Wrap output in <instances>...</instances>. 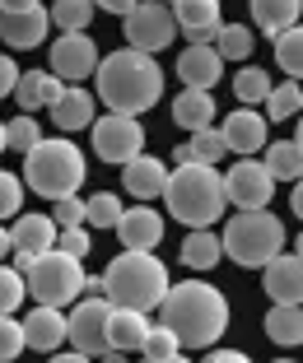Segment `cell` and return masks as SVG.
<instances>
[{
    "instance_id": "cell-1",
    "label": "cell",
    "mask_w": 303,
    "mask_h": 363,
    "mask_svg": "<svg viewBox=\"0 0 303 363\" xmlns=\"http://www.w3.org/2000/svg\"><path fill=\"white\" fill-rule=\"evenodd\" d=\"M159 326L177 335L192 350H210L228 326V303L215 284L206 279H187V284H168L159 298Z\"/></svg>"
},
{
    "instance_id": "cell-2",
    "label": "cell",
    "mask_w": 303,
    "mask_h": 363,
    "mask_svg": "<svg viewBox=\"0 0 303 363\" xmlns=\"http://www.w3.org/2000/svg\"><path fill=\"white\" fill-rule=\"evenodd\" d=\"M98 75V98L112 107V112H131L141 117L163 98V70L154 61V52H136V47H121L108 52L94 65Z\"/></svg>"
},
{
    "instance_id": "cell-3",
    "label": "cell",
    "mask_w": 303,
    "mask_h": 363,
    "mask_svg": "<svg viewBox=\"0 0 303 363\" xmlns=\"http://www.w3.org/2000/svg\"><path fill=\"white\" fill-rule=\"evenodd\" d=\"M163 201L168 214L182 219L187 228H206L224 214L228 196H224V177L215 172V163H177V172H168L163 182Z\"/></svg>"
},
{
    "instance_id": "cell-4",
    "label": "cell",
    "mask_w": 303,
    "mask_h": 363,
    "mask_svg": "<svg viewBox=\"0 0 303 363\" xmlns=\"http://www.w3.org/2000/svg\"><path fill=\"white\" fill-rule=\"evenodd\" d=\"M168 289V266L154 261V252H121L103 275V298L112 308H136V312H154Z\"/></svg>"
},
{
    "instance_id": "cell-5",
    "label": "cell",
    "mask_w": 303,
    "mask_h": 363,
    "mask_svg": "<svg viewBox=\"0 0 303 363\" xmlns=\"http://www.w3.org/2000/svg\"><path fill=\"white\" fill-rule=\"evenodd\" d=\"M84 154L70 140H38L23 154V182L33 186V196H47V201L75 196L84 186Z\"/></svg>"
},
{
    "instance_id": "cell-6",
    "label": "cell",
    "mask_w": 303,
    "mask_h": 363,
    "mask_svg": "<svg viewBox=\"0 0 303 363\" xmlns=\"http://www.w3.org/2000/svg\"><path fill=\"white\" fill-rule=\"evenodd\" d=\"M19 275L23 289H33L38 303H52V308H65L84 294V266L79 257L61 252V247H47V252H19Z\"/></svg>"
},
{
    "instance_id": "cell-7",
    "label": "cell",
    "mask_w": 303,
    "mask_h": 363,
    "mask_svg": "<svg viewBox=\"0 0 303 363\" xmlns=\"http://www.w3.org/2000/svg\"><path fill=\"white\" fill-rule=\"evenodd\" d=\"M219 247H224V257H233L238 266L257 270V266H266L275 252H285V224L266 205H261V210H238L228 219Z\"/></svg>"
},
{
    "instance_id": "cell-8",
    "label": "cell",
    "mask_w": 303,
    "mask_h": 363,
    "mask_svg": "<svg viewBox=\"0 0 303 363\" xmlns=\"http://www.w3.org/2000/svg\"><path fill=\"white\" fill-rule=\"evenodd\" d=\"M108 312H112V303L103 294H94V298L79 303L70 312V321H65V335H70V345L84 359H117V350H108Z\"/></svg>"
},
{
    "instance_id": "cell-9",
    "label": "cell",
    "mask_w": 303,
    "mask_h": 363,
    "mask_svg": "<svg viewBox=\"0 0 303 363\" xmlns=\"http://www.w3.org/2000/svg\"><path fill=\"white\" fill-rule=\"evenodd\" d=\"M89 126H94V154L103 163H126L145 150V126L131 112H112V117H98Z\"/></svg>"
},
{
    "instance_id": "cell-10",
    "label": "cell",
    "mask_w": 303,
    "mask_h": 363,
    "mask_svg": "<svg viewBox=\"0 0 303 363\" xmlns=\"http://www.w3.org/2000/svg\"><path fill=\"white\" fill-rule=\"evenodd\" d=\"M177 38V23H173V10L159 5V0H136L126 10V43L136 52H163V47Z\"/></svg>"
},
{
    "instance_id": "cell-11",
    "label": "cell",
    "mask_w": 303,
    "mask_h": 363,
    "mask_svg": "<svg viewBox=\"0 0 303 363\" xmlns=\"http://www.w3.org/2000/svg\"><path fill=\"white\" fill-rule=\"evenodd\" d=\"M224 196L238 205V210H261V205L275 196V177L261 168L257 159H238L224 172Z\"/></svg>"
},
{
    "instance_id": "cell-12",
    "label": "cell",
    "mask_w": 303,
    "mask_h": 363,
    "mask_svg": "<svg viewBox=\"0 0 303 363\" xmlns=\"http://www.w3.org/2000/svg\"><path fill=\"white\" fill-rule=\"evenodd\" d=\"M98 65V47L84 28L79 33H61L52 43V75L65 79V84H75V79H89Z\"/></svg>"
},
{
    "instance_id": "cell-13",
    "label": "cell",
    "mask_w": 303,
    "mask_h": 363,
    "mask_svg": "<svg viewBox=\"0 0 303 363\" xmlns=\"http://www.w3.org/2000/svg\"><path fill=\"white\" fill-rule=\"evenodd\" d=\"M47 19L43 5H28V10H0V38L14 47V52H28V47H43L47 43Z\"/></svg>"
},
{
    "instance_id": "cell-14",
    "label": "cell",
    "mask_w": 303,
    "mask_h": 363,
    "mask_svg": "<svg viewBox=\"0 0 303 363\" xmlns=\"http://www.w3.org/2000/svg\"><path fill=\"white\" fill-rule=\"evenodd\" d=\"M19 326H23V350L52 354V350H61V340H65V317H61V308H52V303H38Z\"/></svg>"
},
{
    "instance_id": "cell-15",
    "label": "cell",
    "mask_w": 303,
    "mask_h": 363,
    "mask_svg": "<svg viewBox=\"0 0 303 363\" xmlns=\"http://www.w3.org/2000/svg\"><path fill=\"white\" fill-rule=\"evenodd\" d=\"M117 238L131 247V252H154V247L163 242V219L141 201L136 210H121V219H117Z\"/></svg>"
},
{
    "instance_id": "cell-16",
    "label": "cell",
    "mask_w": 303,
    "mask_h": 363,
    "mask_svg": "<svg viewBox=\"0 0 303 363\" xmlns=\"http://www.w3.org/2000/svg\"><path fill=\"white\" fill-rule=\"evenodd\" d=\"M266 294L275 303H299L303 298V261H299V247L294 252H275L266 261Z\"/></svg>"
},
{
    "instance_id": "cell-17",
    "label": "cell",
    "mask_w": 303,
    "mask_h": 363,
    "mask_svg": "<svg viewBox=\"0 0 303 363\" xmlns=\"http://www.w3.org/2000/svg\"><path fill=\"white\" fill-rule=\"evenodd\" d=\"M219 70H224V56L210 43H192L182 56H177V75L187 79V89H215Z\"/></svg>"
},
{
    "instance_id": "cell-18",
    "label": "cell",
    "mask_w": 303,
    "mask_h": 363,
    "mask_svg": "<svg viewBox=\"0 0 303 363\" xmlns=\"http://www.w3.org/2000/svg\"><path fill=\"white\" fill-rule=\"evenodd\" d=\"M224 150H233V154H257V150H266V117H257L252 107H238L233 117L224 121Z\"/></svg>"
},
{
    "instance_id": "cell-19",
    "label": "cell",
    "mask_w": 303,
    "mask_h": 363,
    "mask_svg": "<svg viewBox=\"0 0 303 363\" xmlns=\"http://www.w3.org/2000/svg\"><path fill=\"white\" fill-rule=\"evenodd\" d=\"M173 23H182L192 43H210L219 28V0H173Z\"/></svg>"
},
{
    "instance_id": "cell-20",
    "label": "cell",
    "mask_w": 303,
    "mask_h": 363,
    "mask_svg": "<svg viewBox=\"0 0 303 363\" xmlns=\"http://www.w3.org/2000/svg\"><path fill=\"white\" fill-rule=\"evenodd\" d=\"M163 182H168V168H163L159 159H145V154H136V159L121 163V186H126L136 201H154V196L163 191Z\"/></svg>"
},
{
    "instance_id": "cell-21",
    "label": "cell",
    "mask_w": 303,
    "mask_h": 363,
    "mask_svg": "<svg viewBox=\"0 0 303 363\" xmlns=\"http://www.w3.org/2000/svg\"><path fill=\"white\" fill-rule=\"evenodd\" d=\"M52 121H56V130H84L89 121H94V94L65 84L61 94L52 98Z\"/></svg>"
},
{
    "instance_id": "cell-22",
    "label": "cell",
    "mask_w": 303,
    "mask_h": 363,
    "mask_svg": "<svg viewBox=\"0 0 303 363\" xmlns=\"http://www.w3.org/2000/svg\"><path fill=\"white\" fill-rule=\"evenodd\" d=\"M145 335H150V321H145V312H136V308H112V312H108V350L131 354V350H141Z\"/></svg>"
},
{
    "instance_id": "cell-23",
    "label": "cell",
    "mask_w": 303,
    "mask_h": 363,
    "mask_svg": "<svg viewBox=\"0 0 303 363\" xmlns=\"http://www.w3.org/2000/svg\"><path fill=\"white\" fill-rule=\"evenodd\" d=\"M61 89H65V79L47 75V70H19V79H14L10 94L19 98L23 112H33V107H52V98L61 94Z\"/></svg>"
},
{
    "instance_id": "cell-24",
    "label": "cell",
    "mask_w": 303,
    "mask_h": 363,
    "mask_svg": "<svg viewBox=\"0 0 303 363\" xmlns=\"http://www.w3.org/2000/svg\"><path fill=\"white\" fill-rule=\"evenodd\" d=\"M10 242L14 252H47V247H56V219L52 214H19V224L10 228Z\"/></svg>"
},
{
    "instance_id": "cell-25",
    "label": "cell",
    "mask_w": 303,
    "mask_h": 363,
    "mask_svg": "<svg viewBox=\"0 0 303 363\" xmlns=\"http://www.w3.org/2000/svg\"><path fill=\"white\" fill-rule=\"evenodd\" d=\"M173 121L182 130H201L215 121V98H210V89H182V94L173 98Z\"/></svg>"
},
{
    "instance_id": "cell-26",
    "label": "cell",
    "mask_w": 303,
    "mask_h": 363,
    "mask_svg": "<svg viewBox=\"0 0 303 363\" xmlns=\"http://www.w3.org/2000/svg\"><path fill=\"white\" fill-rule=\"evenodd\" d=\"M248 10H252V19H257V28L261 33H280V28H290V23H299V10H303V0H248Z\"/></svg>"
},
{
    "instance_id": "cell-27",
    "label": "cell",
    "mask_w": 303,
    "mask_h": 363,
    "mask_svg": "<svg viewBox=\"0 0 303 363\" xmlns=\"http://www.w3.org/2000/svg\"><path fill=\"white\" fill-rule=\"evenodd\" d=\"M219 257H224V247H219V233H210V224L192 228V233L182 238V266L210 270V266H219Z\"/></svg>"
},
{
    "instance_id": "cell-28",
    "label": "cell",
    "mask_w": 303,
    "mask_h": 363,
    "mask_svg": "<svg viewBox=\"0 0 303 363\" xmlns=\"http://www.w3.org/2000/svg\"><path fill=\"white\" fill-rule=\"evenodd\" d=\"M266 335H271L280 350H294V345L303 340V312H299V303H275V308L266 312Z\"/></svg>"
},
{
    "instance_id": "cell-29",
    "label": "cell",
    "mask_w": 303,
    "mask_h": 363,
    "mask_svg": "<svg viewBox=\"0 0 303 363\" xmlns=\"http://www.w3.org/2000/svg\"><path fill=\"white\" fill-rule=\"evenodd\" d=\"M261 168L271 172L275 182H299V172H303V150H299V135L294 140H280V145H271L266 150V163Z\"/></svg>"
},
{
    "instance_id": "cell-30",
    "label": "cell",
    "mask_w": 303,
    "mask_h": 363,
    "mask_svg": "<svg viewBox=\"0 0 303 363\" xmlns=\"http://www.w3.org/2000/svg\"><path fill=\"white\" fill-rule=\"evenodd\" d=\"M219 159H224V135L215 126L192 130V145L177 150V163H219Z\"/></svg>"
},
{
    "instance_id": "cell-31",
    "label": "cell",
    "mask_w": 303,
    "mask_h": 363,
    "mask_svg": "<svg viewBox=\"0 0 303 363\" xmlns=\"http://www.w3.org/2000/svg\"><path fill=\"white\" fill-rule=\"evenodd\" d=\"M303 107V89L299 79H285V84H271L266 94V121H294Z\"/></svg>"
},
{
    "instance_id": "cell-32",
    "label": "cell",
    "mask_w": 303,
    "mask_h": 363,
    "mask_svg": "<svg viewBox=\"0 0 303 363\" xmlns=\"http://www.w3.org/2000/svg\"><path fill=\"white\" fill-rule=\"evenodd\" d=\"M275 61H280V70L290 79L303 75V33H299V23H290V28L275 33Z\"/></svg>"
},
{
    "instance_id": "cell-33",
    "label": "cell",
    "mask_w": 303,
    "mask_h": 363,
    "mask_svg": "<svg viewBox=\"0 0 303 363\" xmlns=\"http://www.w3.org/2000/svg\"><path fill=\"white\" fill-rule=\"evenodd\" d=\"M47 19H52L61 33H79V28H89V19H94V0H56L52 10H47Z\"/></svg>"
},
{
    "instance_id": "cell-34",
    "label": "cell",
    "mask_w": 303,
    "mask_h": 363,
    "mask_svg": "<svg viewBox=\"0 0 303 363\" xmlns=\"http://www.w3.org/2000/svg\"><path fill=\"white\" fill-rule=\"evenodd\" d=\"M210 43H219L215 52L224 56V61H243V56H252V28H243V23H219Z\"/></svg>"
},
{
    "instance_id": "cell-35",
    "label": "cell",
    "mask_w": 303,
    "mask_h": 363,
    "mask_svg": "<svg viewBox=\"0 0 303 363\" xmlns=\"http://www.w3.org/2000/svg\"><path fill=\"white\" fill-rule=\"evenodd\" d=\"M141 354L150 363H173V359H182V340L168 326H150V335L141 340Z\"/></svg>"
},
{
    "instance_id": "cell-36",
    "label": "cell",
    "mask_w": 303,
    "mask_h": 363,
    "mask_svg": "<svg viewBox=\"0 0 303 363\" xmlns=\"http://www.w3.org/2000/svg\"><path fill=\"white\" fill-rule=\"evenodd\" d=\"M233 94H238V103H266V94H271V75L266 70H257V65H248V70H238L233 75Z\"/></svg>"
},
{
    "instance_id": "cell-37",
    "label": "cell",
    "mask_w": 303,
    "mask_h": 363,
    "mask_svg": "<svg viewBox=\"0 0 303 363\" xmlns=\"http://www.w3.org/2000/svg\"><path fill=\"white\" fill-rule=\"evenodd\" d=\"M43 140V130H38V121L23 112V117H14L10 126H5V150H14V154H28L33 145Z\"/></svg>"
},
{
    "instance_id": "cell-38",
    "label": "cell",
    "mask_w": 303,
    "mask_h": 363,
    "mask_svg": "<svg viewBox=\"0 0 303 363\" xmlns=\"http://www.w3.org/2000/svg\"><path fill=\"white\" fill-rule=\"evenodd\" d=\"M117 219H121V205H117V196H112V191L84 201V224H94V228H117Z\"/></svg>"
},
{
    "instance_id": "cell-39",
    "label": "cell",
    "mask_w": 303,
    "mask_h": 363,
    "mask_svg": "<svg viewBox=\"0 0 303 363\" xmlns=\"http://www.w3.org/2000/svg\"><path fill=\"white\" fill-rule=\"evenodd\" d=\"M23 354V326L14 321V312H0V363H10Z\"/></svg>"
},
{
    "instance_id": "cell-40",
    "label": "cell",
    "mask_w": 303,
    "mask_h": 363,
    "mask_svg": "<svg viewBox=\"0 0 303 363\" xmlns=\"http://www.w3.org/2000/svg\"><path fill=\"white\" fill-rule=\"evenodd\" d=\"M23 294H28V289H23V275L14 266H0V312H14L23 303Z\"/></svg>"
},
{
    "instance_id": "cell-41",
    "label": "cell",
    "mask_w": 303,
    "mask_h": 363,
    "mask_svg": "<svg viewBox=\"0 0 303 363\" xmlns=\"http://www.w3.org/2000/svg\"><path fill=\"white\" fill-rule=\"evenodd\" d=\"M23 205V182L14 172H0V219H14Z\"/></svg>"
},
{
    "instance_id": "cell-42",
    "label": "cell",
    "mask_w": 303,
    "mask_h": 363,
    "mask_svg": "<svg viewBox=\"0 0 303 363\" xmlns=\"http://www.w3.org/2000/svg\"><path fill=\"white\" fill-rule=\"evenodd\" d=\"M56 247L84 261V257H89V247H94V238L84 233V224H70V228H56Z\"/></svg>"
},
{
    "instance_id": "cell-43",
    "label": "cell",
    "mask_w": 303,
    "mask_h": 363,
    "mask_svg": "<svg viewBox=\"0 0 303 363\" xmlns=\"http://www.w3.org/2000/svg\"><path fill=\"white\" fill-rule=\"evenodd\" d=\"M56 228H70V224H84V201H75V196H61L56 201Z\"/></svg>"
},
{
    "instance_id": "cell-44",
    "label": "cell",
    "mask_w": 303,
    "mask_h": 363,
    "mask_svg": "<svg viewBox=\"0 0 303 363\" xmlns=\"http://www.w3.org/2000/svg\"><path fill=\"white\" fill-rule=\"evenodd\" d=\"M14 79H19V65H14L10 56H0V98L14 89Z\"/></svg>"
},
{
    "instance_id": "cell-45",
    "label": "cell",
    "mask_w": 303,
    "mask_h": 363,
    "mask_svg": "<svg viewBox=\"0 0 303 363\" xmlns=\"http://www.w3.org/2000/svg\"><path fill=\"white\" fill-rule=\"evenodd\" d=\"M136 0H94V10H108V14H126Z\"/></svg>"
},
{
    "instance_id": "cell-46",
    "label": "cell",
    "mask_w": 303,
    "mask_h": 363,
    "mask_svg": "<svg viewBox=\"0 0 303 363\" xmlns=\"http://www.w3.org/2000/svg\"><path fill=\"white\" fill-rule=\"evenodd\" d=\"M206 354H210V363H243V354H238V350H215V345H210Z\"/></svg>"
},
{
    "instance_id": "cell-47",
    "label": "cell",
    "mask_w": 303,
    "mask_h": 363,
    "mask_svg": "<svg viewBox=\"0 0 303 363\" xmlns=\"http://www.w3.org/2000/svg\"><path fill=\"white\" fill-rule=\"evenodd\" d=\"M28 5H43V0H0V10H28Z\"/></svg>"
},
{
    "instance_id": "cell-48",
    "label": "cell",
    "mask_w": 303,
    "mask_h": 363,
    "mask_svg": "<svg viewBox=\"0 0 303 363\" xmlns=\"http://www.w3.org/2000/svg\"><path fill=\"white\" fill-rule=\"evenodd\" d=\"M10 252H14V242H10V228H0V261L10 257Z\"/></svg>"
},
{
    "instance_id": "cell-49",
    "label": "cell",
    "mask_w": 303,
    "mask_h": 363,
    "mask_svg": "<svg viewBox=\"0 0 303 363\" xmlns=\"http://www.w3.org/2000/svg\"><path fill=\"white\" fill-rule=\"evenodd\" d=\"M0 150H5V126H0Z\"/></svg>"
}]
</instances>
